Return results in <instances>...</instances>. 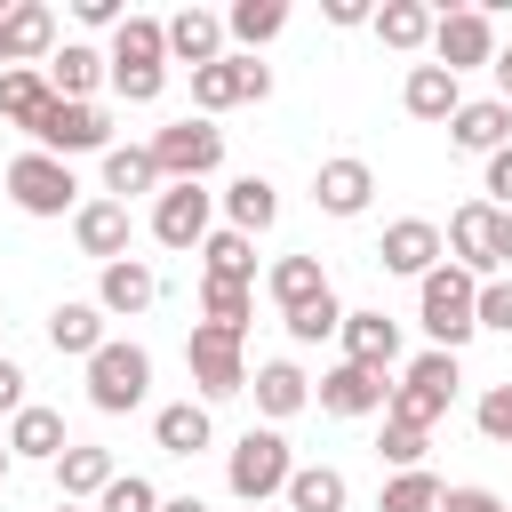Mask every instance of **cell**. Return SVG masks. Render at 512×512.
I'll return each instance as SVG.
<instances>
[{
    "instance_id": "3957f363",
    "label": "cell",
    "mask_w": 512,
    "mask_h": 512,
    "mask_svg": "<svg viewBox=\"0 0 512 512\" xmlns=\"http://www.w3.org/2000/svg\"><path fill=\"white\" fill-rule=\"evenodd\" d=\"M288 472H296V456H288L280 424H248V432L232 440V456H224V480H232V496H240L248 512H264V496H280Z\"/></svg>"
},
{
    "instance_id": "6f0895ef",
    "label": "cell",
    "mask_w": 512,
    "mask_h": 512,
    "mask_svg": "<svg viewBox=\"0 0 512 512\" xmlns=\"http://www.w3.org/2000/svg\"><path fill=\"white\" fill-rule=\"evenodd\" d=\"M8 464H16V456H8V432H0V480H8Z\"/></svg>"
},
{
    "instance_id": "9f6ffc18",
    "label": "cell",
    "mask_w": 512,
    "mask_h": 512,
    "mask_svg": "<svg viewBox=\"0 0 512 512\" xmlns=\"http://www.w3.org/2000/svg\"><path fill=\"white\" fill-rule=\"evenodd\" d=\"M160 512H208L200 496H160Z\"/></svg>"
},
{
    "instance_id": "60d3db41",
    "label": "cell",
    "mask_w": 512,
    "mask_h": 512,
    "mask_svg": "<svg viewBox=\"0 0 512 512\" xmlns=\"http://www.w3.org/2000/svg\"><path fill=\"white\" fill-rule=\"evenodd\" d=\"M88 512H160V488H152L144 472H112V488H104Z\"/></svg>"
},
{
    "instance_id": "f907efd6",
    "label": "cell",
    "mask_w": 512,
    "mask_h": 512,
    "mask_svg": "<svg viewBox=\"0 0 512 512\" xmlns=\"http://www.w3.org/2000/svg\"><path fill=\"white\" fill-rule=\"evenodd\" d=\"M72 16H80L88 32H104V24L120 32V16H128V8H120V0H72Z\"/></svg>"
},
{
    "instance_id": "5bb4252c",
    "label": "cell",
    "mask_w": 512,
    "mask_h": 512,
    "mask_svg": "<svg viewBox=\"0 0 512 512\" xmlns=\"http://www.w3.org/2000/svg\"><path fill=\"white\" fill-rule=\"evenodd\" d=\"M152 296H160V272L144 256H120V264L96 272V312L104 320H136V312H152Z\"/></svg>"
},
{
    "instance_id": "ac0fdd59",
    "label": "cell",
    "mask_w": 512,
    "mask_h": 512,
    "mask_svg": "<svg viewBox=\"0 0 512 512\" xmlns=\"http://www.w3.org/2000/svg\"><path fill=\"white\" fill-rule=\"evenodd\" d=\"M160 32H168V56L192 64V72L224 56V16L216 8H176V16H160Z\"/></svg>"
},
{
    "instance_id": "277c9868",
    "label": "cell",
    "mask_w": 512,
    "mask_h": 512,
    "mask_svg": "<svg viewBox=\"0 0 512 512\" xmlns=\"http://www.w3.org/2000/svg\"><path fill=\"white\" fill-rule=\"evenodd\" d=\"M0 184H8V200L24 208V216H72L80 208V176H72V160H56V152H16V160H0Z\"/></svg>"
},
{
    "instance_id": "836d02e7",
    "label": "cell",
    "mask_w": 512,
    "mask_h": 512,
    "mask_svg": "<svg viewBox=\"0 0 512 512\" xmlns=\"http://www.w3.org/2000/svg\"><path fill=\"white\" fill-rule=\"evenodd\" d=\"M264 288H272L280 312H296V304H312V296L328 288V272H320V256H280V264L264 272Z\"/></svg>"
},
{
    "instance_id": "7402d4cb",
    "label": "cell",
    "mask_w": 512,
    "mask_h": 512,
    "mask_svg": "<svg viewBox=\"0 0 512 512\" xmlns=\"http://www.w3.org/2000/svg\"><path fill=\"white\" fill-rule=\"evenodd\" d=\"M400 104H408V120H456V104H464V80L456 72H440V64H408V80H400Z\"/></svg>"
},
{
    "instance_id": "e575fe53",
    "label": "cell",
    "mask_w": 512,
    "mask_h": 512,
    "mask_svg": "<svg viewBox=\"0 0 512 512\" xmlns=\"http://www.w3.org/2000/svg\"><path fill=\"white\" fill-rule=\"evenodd\" d=\"M48 96H56L48 72H0V120H8V128H32V120L48 112Z\"/></svg>"
},
{
    "instance_id": "30bf717a",
    "label": "cell",
    "mask_w": 512,
    "mask_h": 512,
    "mask_svg": "<svg viewBox=\"0 0 512 512\" xmlns=\"http://www.w3.org/2000/svg\"><path fill=\"white\" fill-rule=\"evenodd\" d=\"M48 56H56V8L48 0H16L0 16V64L8 72H40Z\"/></svg>"
},
{
    "instance_id": "f546056e",
    "label": "cell",
    "mask_w": 512,
    "mask_h": 512,
    "mask_svg": "<svg viewBox=\"0 0 512 512\" xmlns=\"http://www.w3.org/2000/svg\"><path fill=\"white\" fill-rule=\"evenodd\" d=\"M136 192H152V200H160V168H152V152H144V144H112V152H104V200H120V208H128Z\"/></svg>"
},
{
    "instance_id": "5b68a950",
    "label": "cell",
    "mask_w": 512,
    "mask_h": 512,
    "mask_svg": "<svg viewBox=\"0 0 512 512\" xmlns=\"http://www.w3.org/2000/svg\"><path fill=\"white\" fill-rule=\"evenodd\" d=\"M144 392H152V352L104 336L96 360H88V408L96 416H128V408H144Z\"/></svg>"
},
{
    "instance_id": "6da1fadb",
    "label": "cell",
    "mask_w": 512,
    "mask_h": 512,
    "mask_svg": "<svg viewBox=\"0 0 512 512\" xmlns=\"http://www.w3.org/2000/svg\"><path fill=\"white\" fill-rule=\"evenodd\" d=\"M472 296H480V280L464 272V264H432L424 280H416V320H424V336H432V352H464L472 336H480V320H472Z\"/></svg>"
},
{
    "instance_id": "bcb514c9",
    "label": "cell",
    "mask_w": 512,
    "mask_h": 512,
    "mask_svg": "<svg viewBox=\"0 0 512 512\" xmlns=\"http://www.w3.org/2000/svg\"><path fill=\"white\" fill-rule=\"evenodd\" d=\"M376 456H384L392 472H416V464H424V432H408V424H384V440H376Z\"/></svg>"
},
{
    "instance_id": "2e32d148",
    "label": "cell",
    "mask_w": 512,
    "mask_h": 512,
    "mask_svg": "<svg viewBox=\"0 0 512 512\" xmlns=\"http://www.w3.org/2000/svg\"><path fill=\"white\" fill-rule=\"evenodd\" d=\"M384 392H392V376H376V368H352V360H336V368L312 384V400H320L328 416H384Z\"/></svg>"
},
{
    "instance_id": "db71d44e",
    "label": "cell",
    "mask_w": 512,
    "mask_h": 512,
    "mask_svg": "<svg viewBox=\"0 0 512 512\" xmlns=\"http://www.w3.org/2000/svg\"><path fill=\"white\" fill-rule=\"evenodd\" d=\"M496 104H512V48H496Z\"/></svg>"
},
{
    "instance_id": "b9f144b4",
    "label": "cell",
    "mask_w": 512,
    "mask_h": 512,
    "mask_svg": "<svg viewBox=\"0 0 512 512\" xmlns=\"http://www.w3.org/2000/svg\"><path fill=\"white\" fill-rule=\"evenodd\" d=\"M472 320H480V328H496V336H512V272L480 280V296H472Z\"/></svg>"
},
{
    "instance_id": "f35d334b",
    "label": "cell",
    "mask_w": 512,
    "mask_h": 512,
    "mask_svg": "<svg viewBox=\"0 0 512 512\" xmlns=\"http://www.w3.org/2000/svg\"><path fill=\"white\" fill-rule=\"evenodd\" d=\"M248 312H256V296H248V288L200 280V320H208V328H224V336H248Z\"/></svg>"
},
{
    "instance_id": "816d5d0a",
    "label": "cell",
    "mask_w": 512,
    "mask_h": 512,
    "mask_svg": "<svg viewBox=\"0 0 512 512\" xmlns=\"http://www.w3.org/2000/svg\"><path fill=\"white\" fill-rule=\"evenodd\" d=\"M24 384H32V376H24V368L0 352V416H16V408H24Z\"/></svg>"
},
{
    "instance_id": "ee69618b",
    "label": "cell",
    "mask_w": 512,
    "mask_h": 512,
    "mask_svg": "<svg viewBox=\"0 0 512 512\" xmlns=\"http://www.w3.org/2000/svg\"><path fill=\"white\" fill-rule=\"evenodd\" d=\"M408 384H424V392L456 400V352H416V360H408Z\"/></svg>"
},
{
    "instance_id": "f1b7e54d",
    "label": "cell",
    "mask_w": 512,
    "mask_h": 512,
    "mask_svg": "<svg viewBox=\"0 0 512 512\" xmlns=\"http://www.w3.org/2000/svg\"><path fill=\"white\" fill-rule=\"evenodd\" d=\"M112 72H144V64H168V32H160V16H120V32H112V56H104Z\"/></svg>"
},
{
    "instance_id": "1f68e13d",
    "label": "cell",
    "mask_w": 512,
    "mask_h": 512,
    "mask_svg": "<svg viewBox=\"0 0 512 512\" xmlns=\"http://www.w3.org/2000/svg\"><path fill=\"white\" fill-rule=\"evenodd\" d=\"M280 496H288V512H344V496H352V488H344V472H336V464H296Z\"/></svg>"
},
{
    "instance_id": "680465c9",
    "label": "cell",
    "mask_w": 512,
    "mask_h": 512,
    "mask_svg": "<svg viewBox=\"0 0 512 512\" xmlns=\"http://www.w3.org/2000/svg\"><path fill=\"white\" fill-rule=\"evenodd\" d=\"M56 512H88V504H56Z\"/></svg>"
},
{
    "instance_id": "603a6c76",
    "label": "cell",
    "mask_w": 512,
    "mask_h": 512,
    "mask_svg": "<svg viewBox=\"0 0 512 512\" xmlns=\"http://www.w3.org/2000/svg\"><path fill=\"white\" fill-rule=\"evenodd\" d=\"M216 208H224V224L248 232V240L280 224V192H272V176H232V184L216 192Z\"/></svg>"
},
{
    "instance_id": "4fadbf2b",
    "label": "cell",
    "mask_w": 512,
    "mask_h": 512,
    "mask_svg": "<svg viewBox=\"0 0 512 512\" xmlns=\"http://www.w3.org/2000/svg\"><path fill=\"white\" fill-rule=\"evenodd\" d=\"M312 200H320V216H368V200H376V168L352 160V152H336V160H320Z\"/></svg>"
},
{
    "instance_id": "d4e9b609",
    "label": "cell",
    "mask_w": 512,
    "mask_h": 512,
    "mask_svg": "<svg viewBox=\"0 0 512 512\" xmlns=\"http://www.w3.org/2000/svg\"><path fill=\"white\" fill-rule=\"evenodd\" d=\"M48 472H56V504H96L120 464H112V448H64Z\"/></svg>"
},
{
    "instance_id": "ba28073f",
    "label": "cell",
    "mask_w": 512,
    "mask_h": 512,
    "mask_svg": "<svg viewBox=\"0 0 512 512\" xmlns=\"http://www.w3.org/2000/svg\"><path fill=\"white\" fill-rule=\"evenodd\" d=\"M184 368H192V384H200V408H208V400H232V392H248L240 336H224V328H208V320L184 336Z\"/></svg>"
},
{
    "instance_id": "7a4b0ae2",
    "label": "cell",
    "mask_w": 512,
    "mask_h": 512,
    "mask_svg": "<svg viewBox=\"0 0 512 512\" xmlns=\"http://www.w3.org/2000/svg\"><path fill=\"white\" fill-rule=\"evenodd\" d=\"M144 152H152L160 184H208V176L224 168V128L192 112V120H168V128H152V136H144Z\"/></svg>"
},
{
    "instance_id": "f6af8a7d",
    "label": "cell",
    "mask_w": 512,
    "mask_h": 512,
    "mask_svg": "<svg viewBox=\"0 0 512 512\" xmlns=\"http://www.w3.org/2000/svg\"><path fill=\"white\" fill-rule=\"evenodd\" d=\"M472 416H480V432H488V440H496V448H512V384H488V392H480V408H472Z\"/></svg>"
},
{
    "instance_id": "d6a6232c",
    "label": "cell",
    "mask_w": 512,
    "mask_h": 512,
    "mask_svg": "<svg viewBox=\"0 0 512 512\" xmlns=\"http://www.w3.org/2000/svg\"><path fill=\"white\" fill-rule=\"evenodd\" d=\"M48 344L72 352V360H96V344H104V312H96V304H56V312H48Z\"/></svg>"
},
{
    "instance_id": "ffe728a7",
    "label": "cell",
    "mask_w": 512,
    "mask_h": 512,
    "mask_svg": "<svg viewBox=\"0 0 512 512\" xmlns=\"http://www.w3.org/2000/svg\"><path fill=\"white\" fill-rule=\"evenodd\" d=\"M248 392H256V416H264V424H288L296 408H312V376H304L296 360H264V368L248 376Z\"/></svg>"
},
{
    "instance_id": "cb8c5ba5",
    "label": "cell",
    "mask_w": 512,
    "mask_h": 512,
    "mask_svg": "<svg viewBox=\"0 0 512 512\" xmlns=\"http://www.w3.org/2000/svg\"><path fill=\"white\" fill-rule=\"evenodd\" d=\"M72 440H64V416L56 408H40V400H24L16 416H8V456H24V464H56Z\"/></svg>"
},
{
    "instance_id": "f5cc1de1",
    "label": "cell",
    "mask_w": 512,
    "mask_h": 512,
    "mask_svg": "<svg viewBox=\"0 0 512 512\" xmlns=\"http://www.w3.org/2000/svg\"><path fill=\"white\" fill-rule=\"evenodd\" d=\"M368 16H376L368 0H328V24H336V32H352V24H368Z\"/></svg>"
},
{
    "instance_id": "44dd1931",
    "label": "cell",
    "mask_w": 512,
    "mask_h": 512,
    "mask_svg": "<svg viewBox=\"0 0 512 512\" xmlns=\"http://www.w3.org/2000/svg\"><path fill=\"white\" fill-rule=\"evenodd\" d=\"M48 88L64 96V104H96V88H104V48H88V40H64L48 64Z\"/></svg>"
},
{
    "instance_id": "9c48e42d",
    "label": "cell",
    "mask_w": 512,
    "mask_h": 512,
    "mask_svg": "<svg viewBox=\"0 0 512 512\" xmlns=\"http://www.w3.org/2000/svg\"><path fill=\"white\" fill-rule=\"evenodd\" d=\"M216 232V192L208 184H160V200H152V240L160 248H200Z\"/></svg>"
},
{
    "instance_id": "e0dca14e",
    "label": "cell",
    "mask_w": 512,
    "mask_h": 512,
    "mask_svg": "<svg viewBox=\"0 0 512 512\" xmlns=\"http://www.w3.org/2000/svg\"><path fill=\"white\" fill-rule=\"evenodd\" d=\"M448 144H456V152H480V160L504 152V144H512V104H496V96H464L456 120H448Z\"/></svg>"
},
{
    "instance_id": "ab89813d",
    "label": "cell",
    "mask_w": 512,
    "mask_h": 512,
    "mask_svg": "<svg viewBox=\"0 0 512 512\" xmlns=\"http://www.w3.org/2000/svg\"><path fill=\"white\" fill-rule=\"evenodd\" d=\"M440 496H448V488H440V480L416 464V472H392V480H384L376 512H440Z\"/></svg>"
},
{
    "instance_id": "52a82bcc",
    "label": "cell",
    "mask_w": 512,
    "mask_h": 512,
    "mask_svg": "<svg viewBox=\"0 0 512 512\" xmlns=\"http://www.w3.org/2000/svg\"><path fill=\"white\" fill-rule=\"evenodd\" d=\"M432 64L440 72H472V64H496V16L488 8H440L432 16Z\"/></svg>"
},
{
    "instance_id": "7dc6e473",
    "label": "cell",
    "mask_w": 512,
    "mask_h": 512,
    "mask_svg": "<svg viewBox=\"0 0 512 512\" xmlns=\"http://www.w3.org/2000/svg\"><path fill=\"white\" fill-rule=\"evenodd\" d=\"M232 72H240V104H264V96H272V64H256V56H232Z\"/></svg>"
},
{
    "instance_id": "91938a15",
    "label": "cell",
    "mask_w": 512,
    "mask_h": 512,
    "mask_svg": "<svg viewBox=\"0 0 512 512\" xmlns=\"http://www.w3.org/2000/svg\"><path fill=\"white\" fill-rule=\"evenodd\" d=\"M0 16H8V0H0ZM0 72H8V64H0Z\"/></svg>"
},
{
    "instance_id": "484cf974",
    "label": "cell",
    "mask_w": 512,
    "mask_h": 512,
    "mask_svg": "<svg viewBox=\"0 0 512 512\" xmlns=\"http://www.w3.org/2000/svg\"><path fill=\"white\" fill-rule=\"evenodd\" d=\"M200 272L224 280V288H256V240L232 232V224H216V232L200 240Z\"/></svg>"
},
{
    "instance_id": "7c38bea8",
    "label": "cell",
    "mask_w": 512,
    "mask_h": 512,
    "mask_svg": "<svg viewBox=\"0 0 512 512\" xmlns=\"http://www.w3.org/2000/svg\"><path fill=\"white\" fill-rule=\"evenodd\" d=\"M440 256H448V248H440V224H432V216H400V224H384V240H376V264L400 272V280H424Z\"/></svg>"
},
{
    "instance_id": "11a10c76",
    "label": "cell",
    "mask_w": 512,
    "mask_h": 512,
    "mask_svg": "<svg viewBox=\"0 0 512 512\" xmlns=\"http://www.w3.org/2000/svg\"><path fill=\"white\" fill-rule=\"evenodd\" d=\"M496 264H504V272H512V208H504V216H496Z\"/></svg>"
},
{
    "instance_id": "4316f807",
    "label": "cell",
    "mask_w": 512,
    "mask_h": 512,
    "mask_svg": "<svg viewBox=\"0 0 512 512\" xmlns=\"http://www.w3.org/2000/svg\"><path fill=\"white\" fill-rule=\"evenodd\" d=\"M432 16H440V8H424V0H384V8L368 16V32H376L384 48H400V56H416V48H432Z\"/></svg>"
},
{
    "instance_id": "c3c4849f",
    "label": "cell",
    "mask_w": 512,
    "mask_h": 512,
    "mask_svg": "<svg viewBox=\"0 0 512 512\" xmlns=\"http://www.w3.org/2000/svg\"><path fill=\"white\" fill-rule=\"evenodd\" d=\"M440 512H512V504H504L496 488H448V496H440Z\"/></svg>"
},
{
    "instance_id": "74e56055",
    "label": "cell",
    "mask_w": 512,
    "mask_h": 512,
    "mask_svg": "<svg viewBox=\"0 0 512 512\" xmlns=\"http://www.w3.org/2000/svg\"><path fill=\"white\" fill-rule=\"evenodd\" d=\"M192 104H200V120H216V112H232V104H240V72H232V48H224L216 64H200V72H192Z\"/></svg>"
},
{
    "instance_id": "7bdbcfd3",
    "label": "cell",
    "mask_w": 512,
    "mask_h": 512,
    "mask_svg": "<svg viewBox=\"0 0 512 512\" xmlns=\"http://www.w3.org/2000/svg\"><path fill=\"white\" fill-rule=\"evenodd\" d=\"M104 80H112V96H120V104H160L168 64H144V72H112V64H104Z\"/></svg>"
},
{
    "instance_id": "d6986e66",
    "label": "cell",
    "mask_w": 512,
    "mask_h": 512,
    "mask_svg": "<svg viewBox=\"0 0 512 512\" xmlns=\"http://www.w3.org/2000/svg\"><path fill=\"white\" fill-rule=\"evenodd\" d=\"M72 240H80V256L120 264V256H128V208H120V200H80V208H72Z\"/></svg>"
},
{
    "instance_id": "83f0119b",
    "label": "cell",
    "mask_w": 512,
    "mask_h": 512,
    "mask_svg": "<svg viewBox=\"0 0 512 512\" xmlns=\"http://www.w3.org/2000/svg\"><path fill=\"white\" fill-rule=\"evenodd\" d=\"M152 440H160V456H200V448L216 440V424H208L200 400H168V408L152 416Z\"/></svg>"
},
{
    "instance_id": "9a60e30c",
    "label": "cell",
    "mask_w": 512,
    "mask_h": 512,
    "mask_svg": "<svg viewBox=\"0 0 512 512\" xmlns=\"http://www.w3.org/2000/svg\"><path fill=\"white\" fill-rule=\"evenodd\" d=\"M344 360L352 368H376V376H392V360H400V320L384 312V304H368V312H344Z\"/></svg>"
},
{
    "instance_id": "4dcf8cb0",
    "label": "cell",
    "mask_w": 512,
    "mask_h": 512,
    "mask_svg": "<svg viewBox=\"0 0 512 512\" xmlns=\"http://www.w3.org/2000/svg\"><path fill=\"white\" fill-rule=\"evenodd\" d=\"M288 24V0H232L224 8V40H240V56H256L264 40H280Z\"/></svg>"
},
{
    "instance_id": "8992f818",
    "label": "cell",
    "mask_w": 512,
    "mask_h": 512,
    "mask_svg": "<svg viewBox=\"0 0 512 512\" xmlns=\"http://www.w3.org/2000/svg\"><path fill=\"white\" fill-rule=\"evenodd\" d=\"M24 136H32V152H56V160H72V152H112L104 104H64V96H48V112H40Z\"/></svg>"
},
{
    "instance_id": "d590c367",
    "label": "cell",
    "mask_w": 512,
    "mask_h": 512,
    "mask_svg": "<svg viewBox=\"0 0 512 512\" xmlns=\"http://www.w3.org/2000/svg\"><path fill=\"white\" fill-rule=\"evenodd\" d=\"M280 328H288V344H328V336L344 328V304H336V288H320L312 304H296V312H280Z\"/></svg>"
},
{
    "instance_id": "681fc988",
    "label": "cell",
    "mask_w": 512,
    "mask_h": 512,
    "mask_svg": "<svg viewBox=\"0 0 512 512\" xmlns=\"http://www.w3.org/2000/svg\"><path fill=\"white\" fill-rule=\"evenodd\" d=\"M488 208H512V144L488 152Z\"/></svg>"
},
{
    "instance_id": "8fae6325",
    "label": "cell",
    "mask_w": 512,
    "mask_h": 512,
    "mask_svg": "<svg viewBox=\"0 0 512 512\" xmlns=\"http://www.w3.org/2000/svg\"><path fill=\"white\" fill-rule=\"evenodd\" d=\"M496 216H504V208H488V200H464V208L448 216V232H440L448 264H464L472 280H496V272H504V264H496Z\"/></svg>"
},
{
    "instance_id": "8d00e7d4",
    "label": "cell",
    "mask_w": 512,
    "mask_h": 512,
    "mask_svg": "<svg viewBox=\"0 0 512 512\" xmlns=\"http://www.w3.org/2000/svg\"><path fill=\"white\" fill-rule=\"evenodd\" d=\"M440 416H448V400H440V392H424V384H408V376H400V384L384 392V424H408V432H432Z\"/></svg>"
}]
</instances>
